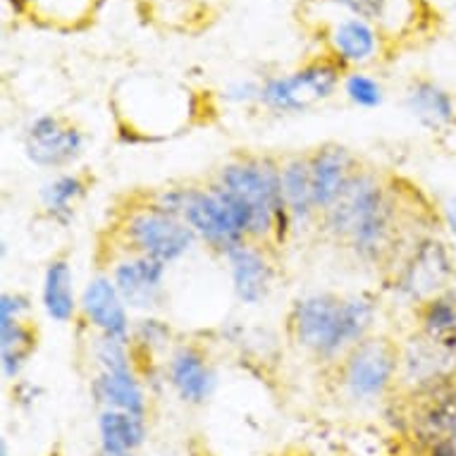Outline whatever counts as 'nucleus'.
Here are the masks:
<instances>
[{
    "label": "nucleus",
    "instance_id": "22",
    "mask_svg": "<svg viewBox=\"0 0 456 456\" xmlns=\"http://www.w3.org/2000/svg\"><path fill=\"white\" fill-rule=\"evenodd\" d=\"M146 440V416L103 409L98 416V442L101 452L134 454Z\"/></svg>",
    "mask_w": 456,
    "mask_h": 456
},
{
    "label": "nucleus",
    "instance_id": "9",
    "mask_svg": "<svg viewBox=\"0 0 456 456\" xmlns=\"http://www.w3.org/2000/svg\"><path fill=\"white\" fill-rule=\"evenodd\" d=\"M409 396L456 387V346L428 339L419 330L402 342L399 385Z\"/></svg>",
    "mask_w": 456,
    "mask_h": 456
},
{
    "label": "nucleus",
    "instance_id": "25",
    "mask_svg": "<svg viewBox=\"0 0 456 456\" xmlns=\"http://www.w3.org/2000/svg\"><path fill=\"white\" fill-rule=\"evenodd\" d=\"M345 94L346 98L352 101L354 105H359V108H378L385 101V89H382V84L375 79V77L366 75V72H346L345 82Z\"/></svg>",
    "mask_w": 456,
    "mask_h": 456
},
{
    "label": "nucleus",
    "instance_id": "14",
    "mask_svg": "<svg viewBox=\"0 0 456 456\" xmlns=\"http://www.w3.org/2000/svg\"><path fill=\"white\" fill-rule=\"evenodd\" d=\"M165 273L167 265L149 256H120L108 275L132 311H153L165 297Z\"/></svg>",
    "mask_w": 456,
    "mask_h": 456
},
{
    "label": "nucleus",
    "instance_id": "3",
    "mask_svg": "<svg viewBox=\"0 0 456 456\" xmlns=\"http://www.w3.org/2000/svg\"><path fill=\"white\" fill-rule=\"evenodd\" d=\"M280 160V156L244 151L220 165L213 177L247 210L248 241L270 247L282 244L287 234L294 232L292 217L284 206Z\"/></svg>",
    "mask_w": 456,
    "mask_h": 456
},
{
    "label": "nucleus",
    "instance_id": "16",
    "mask_svg": "<svg viewBox=\"0 0 456 456\" xmlns=\"http://www.w3.org/2000/svg\"><path fill=\"white\" fill-rule=\"evenodd\" d=\"M280 177H282V196L287 213L292 217L294 230L311 227L318 223V210L314 201V184H311V165L308 151H297L289 156H280Z\"/></svg>",
    "mask_w": 456,
    "mask_h": 456
},
{
    "label": "nucleus",
    "instance_id": "13",
    "mask_svg": "<svg viewBox=\"0 0 456 456\" xmlns=\"http://www.w3.org/2000/svg\"><path fill=\"white\" fill-rule=\"evenodd\" d=\"M237 299L247 306H258L268 299L277 277L275 256L270 244L244 241L241 247L224 256Z\"/></svg>",
    "mask_w": 456,
    "mask_h": 456
},
{
    "label": "nucleus",
    "instance_id": "21",
    "mask_svg": "<svg viewBox=\"0 0 456 456\" xmlns=\"http://www.w3.org/2000/svg\"><path fill=\"white\" fill-rule=\"evenodd\" d=\"M38 342H41V332L37 322H31L29 318L0 322V366L5 380H20L24 366L37 354Z\"/></svg>",
    "mask_w": 456,
    "mask_h": 456
},
{
    "label": "nucleus",
    "instance_id": "18",
    "mask_svg": "<svg viewBox=\"0 0 456 456\" xmlns=\"http://www.w3.org/2000/svg\"><path fill=\"white\" fill-rule=\"evenodd\" d=\"M404 101L409 112L428 129H442L456 120L454 98L433 79H411Z\"/></svg>",
    "mask_w": 456,
    "mask_h": 456
},
{
    "label": "nucleus",
    "instance_id": "27",
    "mask_svg": "<svg viewBox=\"0 0 456 456\" xmlns=\"http://www.w3.org/2000/svg\"><path fill=\"white\" fill-rule=\"evenodd\" d=\"M31 301L22 292H3L0 297V322L20 321V318H29Z\"/></svg>",
    "mask_w": 456,
    "mask_h": 456
},
{
    "label": "nucleus",
    "instance_id": "28",
    "mask_svg": "<svg viewBox=\"0 0 456 456\" xmlns=\"http://www.w3.org/2000/svg\"><path fill=\"white\" fill-rule=\"evenodd\" d=\"M442 220H444V224L449 227V232L456 237V199H452V201L444 206V210H442Z\"/></svg>",
    "mask_w": 456,
    "mask_h": 456
},
{
    "label": "nucleus",
    "instance_id": "30",
    "mask_svg": "<svg viewBox=\"0 0 456 456\" xmlns=\"http://www.w3.org/2000/svg\"><path fill=\"white\" fill-rule=\"evenodd\" d=\"M96 456H134V454H110V452H101V449H98Z\"/></svg>",
    "mask_w": 456,
    "mask_h": 456
},
{
    "label": "nucleus",
    "instance_id": "20",
    "mask_svg": "<svg viewBox=\"0 0 456 456\" xmlns=\"http://www.w3.org/2000/svg\"><path fill=\"white\" fill-rule=\"evenodd\" d=\"M91 189V177L86 173H61L45 182L41 189V208L53 223L68 227L75 220L77 206L86 199Z\"/></svg>",
    "mask_w": 456,
    "mask_h": 456
},
{
    "label": "nucleus",
    "instance_id": "5",
    "mask_svg": "<svg viewBox=\"0 0 456 456\" xmlns=\"http://www.w3.org/2000/svg\"><path fill=\"white\" fill-rule=\"evenodd\" d=\"M110 232L120 244V256H149L165 265L180 261L199 241L182 217L160 208L151 196L122 210Z\"/></svg>",
    "mask_w": 456,
    "mask_h": 456
},
{
    "label": "nucleus",
    "instance_id": "29",
    "mask_svg": "<svg viewBox=\"0 0 456 456\" xmlns=\"http://www.w3.org/2000/svg\"><path fill=\"white\" fill-rule=\"evenodd\" d=\"M0 456H10V452H8V442L3 440V444H0Z\"/></svg>",
    "mask_w": 456,
    "mask_h": 456
},
{
    "label": "nucleus",
    "instance_id": "23",
    "mask_svg": "<svg viewBox=\"0 0 456 456\" xmlns=\"http://www.w3.org/2000/svg\"><path fill=\"white\" fill-rule=\"evenodd\" d=\"M416 330L428 339L456 346V287L435 294L413 306Z\"/></svg>",
    "mask_w": 456,
    "mask_h": 456
},
{
    "label": "nucleus",
    "instance_id": "10",
    "mask_svg": "<svg viewBox=\"0 0 456 456\" xmlns=\"http://www.w3.org/2000/svg\"><path fill=\"white\" fill-rule=\"evenodd\" d=\"M86 151V132L62 115H41L24 132V153L45 170H68Z\"/></svg>",
    "mask_w": 456,
    "mask_h": 456
},
{
    "label": "nucleus",
    "instance_id": "19",
    "mask_svg": "<svg viewBox=\"0 0 456 456\" xmlns=\"http://www.w3.org/2000/svg\"><path fill=\"white\" fill-rule=\"evenodd\" d=\"M330 48L337 61L342 62L345 68L349 65H366L378 55L380 48V38L378 31L373 29V24L359 17H349L337 24L332 34H330Z\"/></svg>",
    "mask_w": 456,
    "mask_h": 456
},
{
    "label": "nucleus",
    "instance_id": "8",
    "mask_svg": "<svg viewBox=\"0 0 456 456\" xmlns=\"http://www.w3.org/2000/svg\"><path fill=\"white\" fill-rule=\"evenodd\" d=\"M456 258L440 237L426 234L413 244L392 270V287L402 299L419 306L420 301L456 287Z\"/></svg>",
    "mask_w": 456,
    "mask_h": 456
},
{
    "label": "nucleus",
    "instance_id": "11",
    "mask_svg": "<svg viewBox=\"0 0 456 456\" xmlns=\"http://www.w3.org/2000/svg\"><path fill=\"white\" fill-rule=\"evenodd\" d=\"M79 311H82V318L86 321V325L98 337L118 339V342H127L129 345L134 321L129 318L127 304L118 292L110 275L98 273V275L91 277L86 287H84L82 299H79Z\"/></svg>",
    "mask_w": 456,
    "mask_h": 456
},
{
    "label": "nucleus",
    "instance_id": "24",
    "mask_svg": "<svg viewBox=\"0 0 456 456\" xmlns=\"http://www.w3.org/2000/svg\"><path fill=\"white\" fill-rule=\"evenodd\" d=\"M175 346V330L170 322L160 321L156 315L139 318L132 325V337H129V349L134 366L139 361H153L160 354H170Z\"/></svg>",
    "mask_w": 456,
    "mask_h": 456
},
{
    "label": "nucleus",
    "instance_id": "1",
    "mask_svg": "<svg viewBox=\"0 0 456 456\" xmlns=\"http://www.w3.org/2000/svg\"><path fill=\"white\" fill-rule=\"evenodd\" d=\"M406 224V201L395 180L363 165L315 227L361 265L392 273L419 241Z\"/></svg>",
    "mask_w": 456,
    "mask_h": 456
},
{
    "label": "nucleus",
    "instance_id": "4",
    "mask_svg": "<svg viewBox=\"0 0 456 456\" xmlns=\"http://www.w3.org/2000/svg\"><path fill=\"white\" fill-rule=\"evenodd\" d=\"M151 201H156L167 213L182 217L196 240L217 256H227L244 241H248V216L234 196L216 180L170 184L153 191Z\"/></svg>",
    "mask_w": 456,
    "mask_h": 456
},
{
    "label": "nucleus",
    "instance_id": "26",
    "mask_svg": "<svg viewBox=\"0 0 456 456\" xmlns=\"http://www.w3.org/2000/svg\"><path fill=\"white\" fill-rule=\"evenodd\" d=\"M330 3H335L346 12H352V17H359L366 22L380 20L387 10V0H330Z\"/></svg>",
    "mask_w": 456,
    "mask_h": 456
},
{
    "label": "nucleus",
    "instance_id": "12",
    "mask_svg": "<svg viewBox=\"0 0 456 456\" xmlns=\"http://www.w3.org/2000/svg\"><path fill=\"white\" fill-rule=\"evenodd\" d=\"M308 165H311L315 210L321 216L342 196L354 175L366 163L352 149H346L345 143L325 142L308 151Z\"/></svg>",
    "mask_w": 456,
    "mask_h": 456
},
{
    "label": "nucleus",
    "instance_id": "7",
    "mask_svg": "<svg viewBox=\"0 0 456 456\" xmlns=\"http://www.w3.org/2000/svg\"><path fill=\"white\" fill-rule=\"evenodd\" d=\"M345 77L346 68L335 55H321L289 75L265 79L261 84L258 101L273 112H284V115L306 112L314 105L335 96V91L345 82Z\"/></svg>",
    "mask_w": 456,
    "mask_h": 456
},
{
    "label": "nucleus",
    "instance_id": "2",
    "mask_svg": "<svg viewBox=\"0 0 456 456\" xmlns=\"http://www.w3.org/2000/svg\"><path fill=\"white\" fill-rule=\"evenodd\" d=\"M375 328V304L363 294L315 292L299 297L284 315V332L306 359L330 368Z\"/></svg>",
    "mask_w": 456,
    "mask_h": 456
},
{
    "label": "nucleus",
    "instance_id": "15",
    "mask_svg": "<svg viewBox=\"0 0 456 456\" xmlns=\"http://www.w3.org/2000/svg\"><path fill=\"white\" fill-rule=\"evenodd\" d=\"M165 380L184 404H203L216 387L208 352L196 342H180L165 359Z\"/></svg>",
    "mask_w": 456,
    "mask_h": 456
},
{
    "label": "nucleus",
    "instance_id": "17",
    "mask_svg": "<svg viewBox=\"0 0 456 456\" xmlns=\"http://www.w3.org/2000/svg\"><path fill=\"white\" fill-rule=\"evenodd\" d=\"M41 304H44L45 315L53 322L68 325L77 318L79 301L75 294V273L68 254L53 256L44 273V284H41Z\"/></svg>",
    "mask_w": 456,
    "mask_h": 456
},
{
    "label": "nucleus",
    "instance_id": "6",
    "mask_svg": "<svg viewBox=\"0 0 456 456\" xmlns=\"http://www.w3.org/2000/svg\"><path fill=\"white\" fill-rule=\"evenodd\" d=\"M402 368V345L389 335H368L349 346L328 368L339 395L354 404H370L396 389Z\"/></svg>",
    "mask_w": 456,
    "mask_h": 456
}]
</instances>
